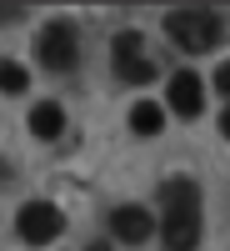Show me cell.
Instances as JSON below:
<instances>
[{"mask_svg":"<svg viewBox=\"0 0 230 251\" xmlns=\"http://www.w3.org/2000/svg\"><path fill=\"white\" fill-rule=\"evenodd\" d=\"M220 136H225V141H230V106H225V111H220Z\"/></svg>","mask_w":230,"mask_h":251,"instance_id":"4fadbf2b","label":"cell"},{"mask_svg":"<svg viewBox=\"0 0 230 251\" xmlns=\"http://www.w3.org/2000/svg\"><path fill=\"white\" fill-rule=\"evenodd\" d=\"M110 231H115L125 246H145L150 231H155V221H150L145 206H115V211H110Z\"/></svg>","mask_w":230,"mask_h":251,"instance_id":"52a82bcc","label":"cell"},{"mask_svg":"<svg viewBox=\"0 0 230 251\" xmlns=\"http://www.w3.org/2000/svg\"><path fill=\"white\" fill-rule=\"evenodd\" d=\"M20 15H25L20 5H0V20H20Z\"/></svg>","mask_w":230,"mask_h":251,"instance_id":"7c38bea8","label":"cell"},{"mask_svg":"<svg viewBox=\"0 0 230 251\" xmlns=\"http://www.w3.org/2000/svg\"><path fill=\"white\" fill-rule=\"evenodd\" d=\"M25 86H30V71L20 66V60H0V91H5V96H20Z\"/></svg>","mask_w":230,"mask_h":251,"instance_id":"30bf717a","label":"cell"},{"mask_svg":"<svg viewBox=\"0 0 230 251\" xmlns=\"http://www.w3.org/2000/svg\"><path fill=\"white\" fill-rule=\"evenodd\" d=\"M15 226H20V241L25 246H50L60 231H65V216H60V206H50V201H25Z\"/></svg>","mask_w":230,"mask_h":251,"instance_id":"277c9868","label":"cell"},{"mask_svg":"<svg viewBox=\"0 0 230 251\" xmlns=\"http://www.w3.org/2000/svg\"><path fill=\"white\" fill-rule=\"evenodd\" d=\"M160 106H155V100H135V106H130V131L135 136H155L160 131Z\"/></svg>","mask_w":230,"mask_h":251,"instance_id":"9c48e42d","label":"cell"},{"mask_svg":"<svg viewBox=\"0 0 230 251\" xmlns=\"http://www.w3.org/2000/svg\"><path fill=\"white\" fill-rule=\"evenodd\" d=\"M165 35H170L185 55H205V50L220 46L225 30H220L215 10H205V5H175L170 15H165Z\"/></svg>","mask_w":230,"mask_h":251,"instance_id":"7a4b0ae2","label":"cell"},{"mask_svg":"<svg viewBox=\"0 0 230 251\" xmlns=\"http://www.w3.org/2000/svg\"><path fill=\"white\" fill-rule=\"evenodd\" d=\"M30 131H35V136H45V141L60 136V131H65V111H60L55 100H40V106L30 111Z\"/></svg>","mask_w":230,"mask_h":251,"instance_id":"ba28073f","label":"cell"},{"mask_svg":"<svg viewBox=\"0 0 230 251\" xmlns=\"http://www.w3.org/2000/svg\"><path fill=\"white\" fill-rule=\"evenodd\" d=\"M165 96H170V111L185 116V121L205 111V86H200V75H195V71H175V75H170V86H165Z\"/></svg>","mask_w":230,"mask_h":251,"instance_id":"8992f818","label":"cell"},{"mask_svg":"<svg viewBox=\"0 0 230 251\" xmlns=\"http://www.w3.org/2000/svg\"><path fill=\"white\" fill-rule=\"evenodd\" d=\"M90 251H110V246H90Z\"/></svg>","mask_w":230,"mask_h":251,"instance_id":"5bb4252c","label":"cell"},{"mask_svg":"<svg viewBox=\"0 0 230 251\" xmlns=\"http://www.w3.org/2000/svg\"><path fill=\"white\" fill-rule=\"evenodd\" d=\"M215 86H220V91H225V96H230V60H225V66H220V71H215Z\"/></svg>","mask_w":230,"mask_h":251,"instance_id":"8fae6325","label":"cell"},{"mask_svg":"<svg viewBox=\"0 0 230 251\" xmlns=\"http://www.w3.org/2000/svg\"><path fill=\"white\" fill-rule=\"evenodd\" d=\"M110 55H115V75L125 80V86H145V80H155L160 71H155V60H145L140 55V30H120L115 35V46H110Z\"/></svg>","mask_w":230,"mask_h":251,"instance_id":"5b68a950","label":"cell"},{"mask_svg":"<svg viewBox=\"0 0 230 251\" xmlns=\"http://www.w3.org/2000/svg\"><path fill=\"white\" fill-rule=\"evenodd\" d=\"M160 236L170 251H195L200 246V186L190 176L160 181Z\"/></svg>","mask_w":230,"mask_h":251,"instance_id":"6da1fadb","label":"cell"},{"mask_svg":"<svg viewBox=\"0 0 230 251\" xmlns=\"http://www.w3.org/2000/svg\"><path fill=\"white\" fill-rule=\"evenodd\" d=\"M35 55H40L45 71H70L75 55H80V30L70 20H50V25L35 35Z\"/></svg>","mask_w":230,"mask_h":251,"instance_id":"3957f363","label":"cell"}]
</instances>
